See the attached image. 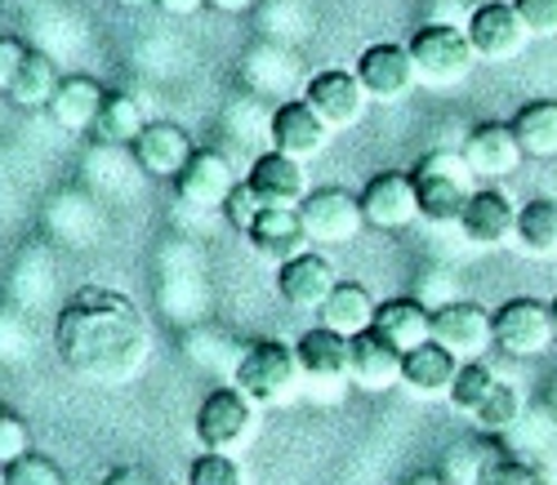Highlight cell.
<instances>
[{
	"label": "cell",
	"mask_w": 557,
	"mask_h": 485,
	"mask_svg": "<svg viewBox=\"0 0 557 485\" xmlns=\"http://www.w3.org/2000/svg\"><path fill=\"white\" fill-rule=\"evenodd\" d=\"M157 5L165 14H174V18H193L197 10H206V0H157Z\"/></svg>",
	"instance_id": "cell-42"
},
{
	"label": "cell",
	"mask_w": 557,
	"mask_h": 485,
	"mask_svg": "<svg viewBox=\"0 0 557 485\" xmlns=\"http://www.w3.org/2000/svg\"><path fill=\"white\" fill-rule=\"evenodd\" d=\"M433 338L459 361H482V352L495 348L491 312L469 299H450V303L433 308Z\"/></svg>",
	"instance_id": "cell-10"
},
{
	"label": "cell",
	"mask_w": 557,
	"mask_h": 485,
	"mask_svg": "<svg viewBox=\"0 0 557 485\" xmlns=\"http://www.w3.org/2000/svg\"><path fill=\"white\" fill-rule=\"evenodd\" d=\"M246 240H250V250H255V254L286 263V259L304 254V246H308V227H304L299 210L263 206V210L255 214V223L246 227Z\"/></svg>",
	"instance_id": "cell-22"
},
{
	"label": "cell",
	"mask_w": 557,
	"mask_h": 485,
	"mask_svg": "<svg viewBox=\"0 0 557 485\" xmlns=\"http://www.w3.org/2000/svg\"><path fill=\"white\" fill-rule=\"evenodd\" d=\"M299 219L308 227V240L317 246H348V240L366 227V214H361V197L344 187H317L299 201Z\"/></svg>",
	"instance_id": "cell-7"
},
{
	"label": "cell",
	"mask_w": 557,
	"mask_h": 485,
	"mask_svg": "<svg viewBox=\"0 0 557 485\" xmlns=\"http://www.w3.org/2000/svg\"><path fill=\"white\" fill-rule=\"evenodd\" d=\"M339 281H335V268H331V259H321V254H295V259H286L282 268H276V295H282L290 308H321L331 299V289H335Z\"/></svg>",
	"instance_id": "cell-20"
},
{
	"label": "cell",
	"mask_w": 557,
	"mask_h": 485,
	"mask_svg": "<svg viewBox=\"0 0 557 485\" xmlns=\"http://www.w3.org/2000/svg\"><path fill=\"white\" fill-rule=\"evenodd\" d=\"M193 152L197 148L188 142V134H183L178 125H170V121H148L144 134L134 138V161L152 178H178L183 165L193 161Z\"/></svg>",
	"instance_id": "cell-19"
},
{
	"label": "cell",
	"mask_w": 557,
	"mask_h": 485,
	"mask_svg": "<svg viewBox=\"0 0 557 485\" xmlns=\"http://www.w3.org/2000/svg\"><path fill=\"white\" fill-rule=\"evenodd\" d=\"M188 485H246L237 459H232L227 450H206L193 459L188 468Z\"/></svg>",
	"instance_id": "cell-35"
},
{
	"label": "cell",
	"mask_w": 557,
	"mask_h": 485,
	"mask_svg": "<svg viewBox=\"0 0 557 485\" xmlns=\"http://www.w3.org/2000/svg\"><path fill=\"white\" fill-rule=\"evenodd\" d=\"M331 134H335V129L312 112L308 99H286L282 108L272 112V121H268L272 152H286V157H295V161L317 157L321 148H326V138H331Z\"/></svg>",
	"instance_id": "cell-13"
},
{
	"label": "cell",
	"mask_w": 557,
	"mask_h": 485,
	"mask_svg": "<svg viewBox=\"0 0 557 485\" xmlns=\"http://www.w3.org/2000/svg\"><path fill=\"white\" fill-rule=\"evenodd\" d=\"M103 485H152L144 472H134V468H121V472H112Z\"/></svg>",
	"instance_id": "cell-44"
},
{
	"label": "cell",
	"mask_w": 557,
	"mask_h": 485,
	"mask_svg": "<svg viewBox=\"0 0 557 485\" xmlns=\"http://www.w3.org/2000/svg\"><path fill=\"white\" fill-rule=\"evenodd\" d=\"M508 125H513V134H518L522 157H531V161H553L557 157V99L527 103Z\"/></svg>",
	"instance_id": "cell-28"
},
{
	"label": "cell",
	"mask_w": 557,
	"mask_h": 485,
	"mask_svg": "<svg viewBox=\"0 0 557 485\" xmlns=\"http://www.w3.org/2000/svg\"><path fill=\"white\" fill-rule=\"evenodd\" d=\"M518 246L527 254H557V201L535 197L518 210Z\"/></svg>",
	"instance_id": "cell-31"
},
{
	"label": "cell",
	"mask_w": 557,
	"mask_h": 485,
	"mask_svg": "<svg viewBox=\"0 0 557 485\" xmlns=\"http://www.w3.org/2000/svg\"><path fill=\"white\" fill-rule=\"evenodd\" d=\"M250 423H255V401L237 383H223L197 410V442L206 450H232L237 442H246Z\"/></svg>",
	"instance_id": "cell-9"
},
{
	"label": "cell",
	"mask_w": 557,
	"mask_h": 485,
	"mask_svg": "<svg viewBox=\"0 0 557 485\" xmlns=\"http://www.w3.org/2000/svg\"><path fill=\"white\" fill-rule=\"evenodd\" d=\"M548 308H553V329H557V299H553V303H548Z\"/></svg>",
	"instance_id": "cell-47"
},
{
	"label": "cell",
	"mask_w": 557,
	"mask_h": 485,
	"mask_svg": "<svg viewBox=\"0 0 557 485\" xmlns=\"http://www.w3.org/2000/svg\"><path fill=\"white\" fill-rule=\"evenodd\" d=\"M361 214L366 227H380V232H401L420 219V197H414V178L401 170H384L366 183L361 191Z\"/></svg>",
	"instance_id": "cell-11"
},
{
	"label": "cell",
	"mask_w": 557,
	"mask_h": 485,
	"mask_svg": "<svg viewBox=\"0 0 557 485\" xmlns=\"http://www.w3.org/2000/svg\"><path fill=\"white\" fill-rule=\"evenodd\" d=\"M148 116L138 108L134 94L125 89H108L103 94V108H99V121H95V138L103 148H134V138L144 134Z\"/></svg>",
	"instance_id": "cell-26"
},
{
	"label": "cell",
	"mask_w": 557,
	"mask_h": 485,
	"mask_svg": "<svg viewBox=\"0 0 557 485\" xmlns=\"http://www.w3.org/2000/svg\"><path fill=\"white\" fill-rule=\"evenodd\" d=\"M54 348L67 370L99 383H121L148 357V325L125 295L89 285L59 312Z\"/></svg>",
	"instance_id": "cell-1"
},
{
	"label": "cell",
	"mask_w": 557,
	"mask_h": 485,
	"mask_svg": "<svg viewBox=\"0 0 557 485\" xmlns=\"http://www.w3.org/2000/svg\"><path fill=\"white\" fill-rule=\"evenodd\" d=\"M463 32H469V40H473V54L486 59V63L518 59L527 50V40H531L527 23L513 10V0H482V5H473Z\"/></svg>",
	"instance_id": "cell-6"
},
{
	"label": "cell",
	"mask_w": 557,
	"mask_h": 485,
	"mask_svg": "<svg viewBox=\"0 0 557 485\" xmlns=\"http://www.w3.org/2000/svg\"><path fill=\"white\" fill-rule=\"evenodd\" d=\"M23 59H27V45L14 40V36H0V94H10V85H14L18 67H23Z\"/></svg>",
	"instance_id": "cell-41"
},
{
	"label": "cell",
	"mask_w": 557,
	"mask_h": 485,
	"mask_svg": "<svg viewBox=\"0 0 557 485\" xmlns=\"http://www.w3.org/2000/svg\"><path fill=\"white\" fill-rule=\"evenodd\" d=\"M32 450V432H27V423L18 419V414H0V468H10L14 459H23Z\"/></svg>",
	"instance_id": "cell-38"
},
{
	"label": "cell",
	"mask_w": 557,
	"mask_h": 485,
	"mask_svg": "<svg viewBox=\"0 0 557 485\" xmlns=\"http://www.w3.org/2000/svg\"><path fill=\"white\" fill-rule=\"evenodd\" d=\"M103 85L99 80H89V76H63L59 94L50 99V116L59 129L67 134H81V129H95L99 121V108H103Z\"/></svg>",
	"instance_id": "cell-25"
},
{
	"label": "cell",
	"mask_w": 557,
	"mask_h": 485,
	"mask_svg": "<svg viewBox=\"0 0 557 485\" xmlns=\"http://www.w3.org/2000/svg\"><path fill=\"white\" fill-rule=\"evenodd\" d=\"M348 348H352L348 334H339L331 325H312L299 334L295 357H299V370L312 378H344L348 374Z\"/></svg>",
	"instance_id": "cell-24"
},
{
	"label": "cell",
	"mask_w": 557,
	"mask_h": 485,
	"mask_svg": "<svg viewBox=\"0 0 557 485\" xmlns=\"http://www.w3.org/2000/svg\"><path fill=\"white\" fill-rule=\"evenodd\" d=\"M414 197H420V219L429 223H459L463 206L473 197V170L459 152H429L414 165Z\"/></svg>",
	"instance_id": "cell-2"
},
{
	"label": "cell",
	"mask_w": 557,
	"mask_h": 485,
	"mask_svg": "<svg viewBox=\"0 0 557 485\" xmlns=\"http://www.w3.org/2000/svg\"><path fill=\"white\" fill-rule=\"evenodd\" d=\"M295 72H299V59L286 50V45H276V40L255 45L250 59H246V80H250L259 94L286 89V85L295 80Z\"/></svg>",
	"instance_id": "cell-30"
},
{
	"label": "cell",
	"mask_w": 557,
	"mask_h": 485,
	"mask_svg": "<svg viewBox=\"0 0 557 485\" xmlns=\"http://www.w3.org/2000/svg\"><path fill=\"white\" fill-rule=\"evenodd\" d=\"M478 485H548V476H544L535 463H527V459L499 455V459L486 468V476H482Z\"/></svg>",
	"instance_id": "cell-37"
},
{
	"label": "cell",
	"mask_w": 557,
	"mask_h": 485,
	"mask_svg": "<svg viewBox=\"0 0 557 485\" xmlns=\"http://www.w3.org/2000/svg\"><path fill=\"white\" fill-rule=\"evenodd\" d=\"M246 187L259 197V206L299 210V201L308 197V174H304V161H295L286 152H259L250 161Z\"/></svg>",
	"instance_id": "cell-14"
},
{
	"label": "cell",
	"mask_w": 557,
	"mask_h": 485,
	"mask_svg": "<svg viewBox=\"0 0 557 485\" xmlns=\"http://www.w3.org/2000/svg\"><path fill=\"white\" fill-rule=\"evenodd\" d=\"M0 414H5V406H0Z\"/></svg>",
	"instance_id": "cell-48"
},
{
	"label": "cell",
	"mask_w": 557,
	"mask_h": 485,
	"mask_svg": "<svg viewBox=\"0 0 557 485\" xmlns=\"http://www.w3.org/2000/svg\"><path fill=\"white\" fill-rule=\"evenodd\" d=\"M473 419H478V427H486V432H508V427L522 419V397H518V387L499 378V383L491 387V397L473 410Z\"/></svg>",
	"instance_id": "cell-34"
},
{
	"label": "cell",
	"mask_w": 557,
	"mask_h": 485,
	"mask_svg": "<svg viewBox=\"0 0 557 485\" xmlns=\"http://www.w3.org/2000/svg\"><path fill=\"white\" fill-rule=\"evenodd\" d=\"M0 481H5V485H67L63 472L50 459H45V455H36V450H27L23 459H14L10 468H0Z\"/></svg>",
	"instance_id": "cell-36"
},
{
	"label": "cell",
	"mask_w": 557,
	"mask_h": 485,
	"mask_svg": "<svg viewBox=\"0 0 557 485\" xmlns=\"http://www.w3.org/2000/svg\"><path fill=\"white\" fill-rule=\"evenodd\" d=\"M459 232L469 236V246L495 250V246H504V240L518 232V206L508 201L504 191L482 187V191H473V197H469V206H463Z\"/></svg>",
	"instance_id": "cell-16"
},
{
	"label": "cell",
	"mask_w": 557,
	"mask_h": 485,
	"mask_svg": "<svg viewBox=\"0 0 557 485\" xmlns=\"http://www.w3.org/2000/svg\"><path fill=\"white\" fill-rule=\"evenodd\" d=\"M370 329L384 334L397 352H410L433 338V308L420 299V295H397V299H384L375 308V321Z\"/></svg>",
	"instance_id": "cell-21"
},
{
	"label": "cell",
	"mask_w": 557,
	"mask_h": 485,
	"mask_svg": "<svg viewBox=\"0 0 557 485\" xmlns=\"http://www.w3.org/2000/svg\"><path fill=\"white\" fill-rule=\"evenodd\" d=\"M210 10H219V14H250L259 0H206Z\"/></svg>",
	"instance_id": "cell-43"
},
{
	"label": "cell",
	"mask_w": 557,
	"mask_h": 485,
	"mask_svg": "<svg viewBox=\"0 0 557 485\" xmlns=\"http://www.w3.org/2000/svg\"><path fill=\"white\" fill-rule=\"evenodd\" d=\"M499 455H504V450L491 446V442H459V446L446 450L442 476H446L450 485H478V481L486 476V468H491Z\"/></svg>",
	"instance_id": "cell-32"
},
{
	"label": "cell",
	"mask_w": 557,
	"mask_h": 485,
	"mask_svg": "<svg viewBox=\"0 0 557 485\" xmlns=\"http://www.w3.org/2000/svg\"><path fill=\"white\" fill-rule=\"evenodd\" d=\"M112 5H121V10H144V5H157V0H112Z\"/></svg>",
	"instance_id": "cell-46"
},
{
	"label": "cell",
	"mask_w": 557,
	"mask_h": 485,
	"mask_svg": "<svg viewBox=\"0 0 557 485\" xmlns=\"http://www.w3.org/2000/svg\"><path fill=\"white\" fill-rule=\"evenodd\" d=\"M459 157L469 161V170L478 178H508L527 157L518 148V134L513 125H504V121H486V125H473L469 138H463V148Z\"/></svg>",
	"instance_id": "cell-15"
},
{
	"label": "cell",
	"mask_w": 557,
	"mask_h": 485,
	"mask_svg": "<svg viewBox=\"0 0 557 485\" xmlns=\"http://www.w3.org/2000/svg\"><path fill=\"white\" fill-rule=\"evenodd\" d=\"M357 80L366 89V99L375 103H397L414 89L420 72H414V59L406 45H393V40H380V45H366L361 59H357Z\"/></svg>",
	"instance_id": "cell-8"
},
{
	"label": "cell",
	"mask_w": 557,
	"mask_h": 485,
	"mask_svg": "<svg viewBox=\"0 0 557 485\" xmlns=\"http://www.w3.org/2000/svg\"><path fill=\"white\" fill-rule=\"evenodd\" d=\"M174 187H178V201L183 206H193V210H223L227 191L237 187V178H232V165H227L223 152L201 148V152H193L188 165H183V174L174 178Z\"/></svg>",
	"instance_id": "cell-17"
},
{
	"label": "cell",
	"mask_w": 557,
	"mask_h": 485,
	"mask_svg": "<svg viewBox=\"0 0 557 485\" xmlns=\"http://www.w3.org/2000/svg\"><path fill=\"white\" fill-rule=\"evenodd\" d=\"M0 485H5V481H0Z\"/></svg>",
	"instance_id": "cell-49"
},
{
	"label": "cell",
	"mask_w": 557,
	"mask_h": 485,
	"mask_svg": "<svg viewBox=\"0 0 557 485\" xmlns=\"http://www.w3.org/2000/svg\"><path fill=\"white\" fill-rule=\"evenodd\" d=\"M499 378H495V370L486 365V361H459V374H455V383H450V406L455 410H463V414H473L486 397H491V387H495Z\"/></svg>",
	"instance_id": "cell-33"
},
{
	"label": "cell",
	"mask_w": 557,
	"mask_h": 485,
	"mask_svg": "<svg viewBox=\"0 0 557 485\" xmlns=\"http://www.w3.org/2000/svg\"><path fill=\"white\" fill-rule=\"evenodd\" d=\"M406 485H450V481H446L442 472H420V476H410Z\"/></svg>",
	"instance_id": "cell-45"
},
{
	"label": "cell",
	"mask_w": 557,
	"mask_h": 485,
	"mask_svg": "<svg viewBox=\"0 0 557 485\" xmlns=\"http://www.w3.org/2000/svg\"><path fill=\"white\" fill-rule=\"evenodd\" d=\"M513 10L531 36H557V0H513Z\"/></svg>",
	"instance_id": "cell-39"
},
{
	"label": "cell",
	"mask_w": 557,
	"mask_h": 485,
	"mask_svg": "<svg viewBox=\"0 0 557 485\" xmlns=\"http://www.w3.org/2000/svg\"><path fill=\"white\" fill-rule=\"evenodd\" d=\"M406 50H410L414 72H420L424 85H459L478 63L469 32L450 27V23H424L420 32L410 36Z\"/></svg>",
	"instance_id": "cell-4"
},
{
	"label": "cell",
	"mask_w": 557,
	"mask_h": 485,
	"mask_svg": "<svg viewBox=\"0 0 557 485\" xmlns=\"http://www.w3.org/2000/svg\"><path fill=\"white\" fill-rule=\"evenodd\" d=\"M459 374V357L446 352L437 338H429V344L401 352V383L414 387V393L424 397H437V393H450V383Z\"/></svg>",
	"instance_id": "cell-23"
},
{
	"label": "cell",
	"mask_w": 557,
	"mask_h": 485,
	"mask_svg": "<svg viewBox=\"0 0 557 485\" xmlns=\"http://www.w3.org/2000/svg\"><path fill=\"white\" fill-rule=\"evenodd\" d=\"M491 329H495V348H504L508 357H540L557 338L553 308L544 299H531V295L504 299L491 312Z\"/></svg>",
	"instance_id": "cell-5"
},
{
	"label": "cell",
	"mask_w": 557,
	"mask_h": 485,
	"mask_svg": "<svg viewBox=\"0 0 557 485\" xmlns=\"http://www.w3.org/2000/svg\"><path fill=\"white\" fill-rule=\"evenodd\" d=\"M59 85H63V76L54 67V59L40 54V50H27V59H23V67H18V76H14L5 99L18 103V108H50Z\"/></svg>",
	"instance_id": "cell-29"
},
{
	"label": "cell",
	"mask_w": 557,
	"mask_h": 485,
	"mask_svg": "<svg viewBox=\"0 0 557 485\" xmlns=\"http://www.w3.org/2000/svg\"><path fill=\"white\" fill-rule=\"evenodd\" d=\"M259 210H263V206H259V197H255V191H250L246 183L232 187V191H227V201H223V214H227V223L237 227V232H246V227L255 223V214H259Z\"/></svg>",
	"instance_id": "cell-40"
},
{
	"label": "cell",
	"mask_w": 557,
	"mask_h": 485,
	"mask_svg": "<svg viewBox=\"0 0 557 485\" xmlns=\"http://www.w3.org/2000/svg\"><path fill=\"white\" fill-rule=\"evenodd\" d=\"M375 299H370V289L366 285H357V281H339L335 289H331V299L321 303L317 312H321V325H331V329H339V334H361V329H370V321H375Z\"/></svg>",
	"instance_id": "cell-27"
},
{
	"label": "cell",
	"mask_w": 557,
	"mask_h": 485,
	"mask_svg": "<svg viewBox=\"0 0 557 485\" xmlns=\"http://www.w3.org/2000/svg\"><path fill=\"white\" fill-rule=\"evenodd\" d=\"M295 378H299V357L282 338H255L237 357V370H232V383L255 406H282L295 393Z\"/></svg>",
	"instance_id": "cell-3"
},
{
	"label": "cell",
	"mask_w": 557,
	"mask_h": 485,
	"mask_svg": "<svg viewBox=\"0 0 557 485\" xmlns=\"http://www.w3.org/2000/svg\"><path fill=\"white\" fill-rule=\"evenodd\" d=\"M348 378L366 387V393H388V387L401 383V352L384 334L361 329L352 334V348H348Z\"/></svg>",
	"instance_id": "cell-18"
},
{
	"label": "cell",
	"mask_w": 557,
	"mask_h": 485,
	"mask_svg": "<svg viewBox=\"0 0 557 485\" xmlns=\"http://www.w3.org/2000/svg\"><path fill=\"white\" fill-rule=\"evenodd\" d=\"M304 99L312 103V112L326 121L331 129H348L366 112V89H361L357 72H344V67H326V72L308 76Z\"/></svg>",
	"instance_id": "cell-12"
}]
</instances>
